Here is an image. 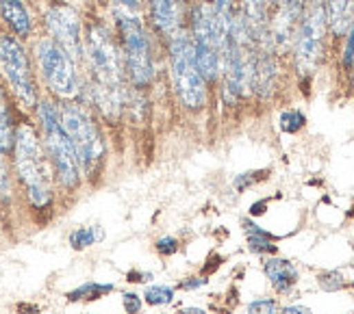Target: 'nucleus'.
I'll use <instances>...</instances> for the list:
<instances>
[{"instance_id":"obj_27","label":"nucleus","mask_w":354,"mask_h":314,"mask_svg":"<svg viewBox=\"0 0 354 314\" xmlns=\"http://www.w3.org/2000/svg\"><path fill=\"white\" fill-rule=\"evenodd\" d=\"M115 5H118V11H124V13L137 15V11H140V0H115Z\"/></svg>"},{"instance_id":"obj_28","label":"nucleus","mask_w":354,"mask_h":314,"mask_svg":"<svg viewBox=\"0 0 354 314\" xmlns=\"http://www.w3.org/2000/svg\"><path fill=\"white\" fill-rule=\"evenodd\" d=\"M205 284H207V279L194 277V279H189V282H183L180 288H183V291H194V288H200V286H205Z\"/></svg>"},{"instance_id":"obj_6","label":"nucleus","mask_w":354,"mask_h":314,"mask_svg":"<svg viewBox=\"0 0 354 314\" xmlns=\"http://www.w3.org/2000/svg\"><path fill=\"white\" fill-rule=\"evenodd\" d=\"M170 68H172V83L180 104L187 111H200L207 104V83L200 74L189 33L180 28L174 37H170Z\"/></svg>"},{"instance_id":"obj_8","label":"nucleus","mask_w":354,"mask_h":314,"mask_svg":"<svg viewBox=\"0 0 354 314\" xmlns=\"http://www.w3.org/2000/svg\"><path fill=\"white\" fill-rule=\"evenodd\" d=\"M0 70H3L13 96L24 108L37 106V89L30 72V63L24 46L18 37L0 35Z\"/></svg>"},{"instance_id":"obj_13","label":"nucleus","mask_w":354,"mask_h":314,"mask_svg":"<svg viewBox=\"0 0 354 314\" xmlns=\"http://www.w3.org/2000/svg\"><path fill=\"white\" fill-rule=\"evenodd\" d=\"M266 275L272 282V286L279 291V293H289L291 288L296 286L298 282V271L296 266L291 264L289 260L283 258H270L266 260Z\"/></svg>"},{"instance_id":"obj_3","label":"nucleus","mask_w":354,"mask_h":314,"mask_svg":"<svg viewBox=\"0 0 354 314\" xmlns=\"http://www.w3.org/2000/svg\"><path fill=\"white\" fill-rule=\"evenodd\" d=\"M37 117L44 139L41 146L53 165L55 176L61 186L68 188V191H74L81 184V165L64 126H61L59 108L53 102H37Z\"/></svg>"},{"instance_id":"obj_26","label":"nucleus","mask_w":354,"mask_h":314,"mask_svg":"<svg viewBox=\"0 0 354 314\" xmlns=\"http://www.w3.org/2000/svg\"><path fill=\"white\" fill-rule=\"evenodd\" d=\"M124 310L129 312V314H137L142 310V300H140V295H135V293H124Z\"/></svg>"},{"instance_id":"obj_19","label":"nucleus","mask_w":354,"mask_h":314,"mask_svg":"<svg viewBox=\"0 0 354 314\" xmlns=\"http://www.w3.org/2000/svg\"><path fill=\"white\" fill-rule=\"evenodd\" d=\"M144 300H146L148 306H165V304H172V300H174V291H172L170 286L155 284V286H148V288H146Z\"/></svg>"},{"instance_id":"obj_12","label":"nucleus","mask_w":354,"mask_h":314,"mask_svg":"<svg viewBox=\"0 0 354 314\" xmlns=\"http://www.w3.org/2000/svg\"><path fill=\"white\" fill-rule=\"evenodd\" d=\"M0 18L13 30L15 37H28L33 30V22H30V13L22 0H0Z\"/></svg>"},{"instance_id":"obj_10","label":"nucleus","mask_w":354,"mask_h":314,"mask_svg":"<svg viewBox=\"0 0 354 314\" xmlns=\"http://www.w3.org/2000/svg\"><path fill=\"white\" fill-rule=\"evenodd\" d=\"M46 26H48L50 39L64 48L74 63L85 59V37L81 18L68 5H53L46 11Z\"/></svg>"},{"instance_id":"obj_9","label":"nucleus","mask_w":354,"mask_h":314,"mask_svg":"<svg viewBox=\"0 0 354 314\" xmlns=\"http://www.w3.org/2000/svg\"><path fill=\"white\" fill-rule=\"evenodd\" d=\"M326 26V0H313L296 33V66L302 76L313 74V70L317 68Z\"/></svg>"},{"instance_id":"obj_29","label":"nucleus","mask_w":354,"mask_h":314,"mask_svg":"<svg viewBox=\"0 0 354 314\" xmlns=\"http://www.w3.org/2000/svg\"><path fill=\"white\" fill-rule=\"evenodd\" d=\"M148 279H152V275L150 273H140V271H131L129 273V282H148Z\"/></svg>"},{"instance_id":"obj_11","label":"nucleus","mask_w":354,"mask_h":314,"mask_svg":"<svg viewBox=\"0 0 354 314\" xmlns=\"http://www.w3.org/2000/svg\"><path fill=\"white\" fill-rule=\"evenodd\" d=\"M150 20L163 37H174L180 30L178 0H148Z\"/></svg>"},{"instance_id":"obj_14","label":"nucleus","mask_w":354,"mask_h":314,"mask_svg":"<svg viewBox=\"0 0 354 314\" xmlns=\"http://www.w3.org/2000/svg\"><path fill=\"white\" fill-rule=\"evenodd\" d=\"M352 18H354V0H326V20L337 37L348 33Z\"/></svg>"},{"instance_id":"obj_35","label":"nucleus","mask_w":354,"mask_h":314,"mask_svg":"<svg viewBox=\"0 0 354 314\" xmlns=\"http://www.w3.org/2000/svg\"><path fill=\"white\" fill-rule=\"evenodd\" d=\"M207 3H209V0H207Z\"/></svg>"},{"instance_id":"obj_34","label":"nucleus","mask_w":354,"mask_h":314,"mask_svg":"<svg viewBox=\"0 0 354 314\" xmlns=\"http://www.w3.org/2000/svg\"><path fill=\"white\" fill-rule=\"evenodd\" d=\"M352 85H354V81H352Z\"/></svg>"},{"instance_id":"obj_1","label":"nucleus","mask_w":354,"mask_h":314,"mask_svg":"<svg viewBox=\"0 0 354 314\" xmlns=\"http://www.w3.org/2000/svg\"><path fill=\"white\" fill-rule=\"evenodd\" d=\"M85 59L91 72V93L100 113L106 119H115L124 106V61L111 30L102 24H91L85 33Z\"/></svg>"},{"instance_id":"obj_32","label":"nucleus","mask_w":354,"mask_h":314,"mask_svg":"<svg viewBox=\"0 0 354 314\" xmlns=\"http://www.w3.org/2000/svg\"><path fill=\"white\" fill-rule=\"evenodd\" d=\"M180 314H207V312L200 310V308H187V310H183Z\"/></svg>"},{"instance_id":"obj_2","label":"nucleus","mask_w":354,"mask_h":314,"mask_svg":"<svg viewBox=\"0 0 354 314\" xmlns=\"http://www.w3.org/2000/svg\"><path fill=\"white\" fill-rule=\"evenodd\" d=\"M13 165L28 202L41 210L53 202V165L33 126L22 124L13 137Z\"/></svg>"},{"instance_id":"obj_15","label":"nucleus","mask_w":354,"mask_h":314,"mask_svg":"<svg viewBox=\"0 0 354 314\" xmlns=\"http://www.w3.org/2000/svg\"><path fill=\"white\" fill-rule=\"evenodd\" d=\"M266 9H268V0H243V9H241V18L248 26L252 39H261L266 30Z\"/></svg>"},{"instance_id":"obj_31","label":"nucleus","mask_w":354,"mask_h":314,"mask_svg":"<svg viewBox=\"0 0 354 314\" xmlns=\"http://www.w3.org/2000/svg\"><path fill=\"white\" fill-rule=\"evenodd\" d=\"M252 215H263L266 213V202H259V204H252V208H250Z\"/></svg>"},{"instance_id":"obj_17","label":"nucleus","mask_w":354,"mask_h":314,"mask_svg":"<svg viewBox=\"0 0 354 314\" xmlns=\"http://www.w3.org/2000/svg\"><path fill=\"white\" fill-rule=\"evenodd\" d=\"M113 291V284H100V282H87V284L79 286L76 291L68 293L70 302H94L100 297L109 295Z\"/></svg>"},{"instance_id":"obj_23","label":"nucleus","mask_w":354,"mask_h":314,"mask_svg":"<svg viewBox=\"0 0 354 314\" xmlns=\"http://www.w3.org/2000/svg\"><path fill=\"white\" fill-rule=\"evenodd\" d=\"M281 11L294 15V18H300L304 11V0H281Z\"/></svg>"},{"instance_id":"obj_22","label":"nucleus","mask_w":354,"mask_h":314,"mask_svg":"<svg viewBox=\"0 0 354 314\" xmlns=\"http://www.w3.org/2000/svg\"><path fill=\"white\" fill-rule=\"evenodd\" d=\"M248 314H276L274 300H257L248 306Z\"/></svg>"},{"instance_id":"obj_24","label":"nucleus","mask_w":354,"mask_h":314,"mask_svg":"<svg viewBox=\"0 0 354 314\" xmlns=\"http://www.w3.org/2000/svg\"><path fill=\"white\" fill-rule=\"evenodd\" d=\"M354 63V18L350 24V33H348V43H346V50H344V66L352 68Z\"/></svg>"},{"instance_id":"obj_25","label":"nucleus","mask_w":354,"mask_h":314,"mask_svg":"<svg viewBox=\"0 0 354 314\" xmlns=\"http://www.w3.org/2000/svg\"><path fill=\"white\" fill-rule=\"evenodd\" d=\"M176 249H178V241L172 239V237H163V239L157 241V251L163 256H172Z\"/></svg>"},{"instance_id":"obj_16","label":"nucleus","mask_w":354,"mask_h":314,"mask_svg":"<svg viewBox=\"0 0 354 314\" xmlns=\"http://www.w3.org/2000/svg\"><path fill=\"white\" fill-rule=\"evenodd\" d=\"M13 137H15V130L11 126V115H9L3 91H0V154H9L13 150Z\"/></svg>"},{"instance_id":"obj_5","label":"nucleus","mask_w":354,"mask_h":314,"mask_svg":"<svg viewBox=\"0 0 354 314\" xmlns=\"http://www.w3.org/2000/svg\"><path fill=\"white\" fill-rule=\"evenodd\" d=\"M59 119L76 152L81 174L85 176L96 174V169L104 159V141L98 133L96 121L91 119V115L81 104H72V102L59 106Z\"/></svg>"},{"instance_id":"obj_18","label":"nucleus","mask_w":354,"mask_h":314,"mask_svg":"<svg viewBox=\"0 0 354 314\" xmlns=\"http://www.w3.org/2000/svg\"><path fill=\"white\" fill-rule=\"evenodd\" d=\"M104 232L100 226H91V228H79L70 234V245L74 249H87L91 247L96 241H102Z\"/></svg>"},{"instance_id":"obj_30","label":"nucleus","mask_w":354,"mask_h":314,"mask_svg":"<svg viewBox=\"0 0 354 314\" xmlns=\"http://www.w3.org/2000/svg\"><path fill=\"white\" fill-rule=\"evenodd\" d=\"M283 314H311V310L304 306H289L283 310Z\"/></svg>"},{"instance_id":"obj_20","label":"nucleus","mask_w":354,"mask_h":314,"mask_svg":"<svg viewBox=\"0 0 354 314\" xmlns=\"http://www.w3.org/2000/svg\"><path fill=\"white\" fill-rule=\"evenodd\" d=\"M304 124H306V117L300 111H285L281 115V128L285 133H298Z\"/></svg>"},{"instance_id":"obj_7","label":"nucleus","mask_w":354,"mask_h":314,"mask_svg":"<svg viewBox=\"0 0 354 314\" xmlns=\"http://www.w3.org/2000/svg\"><path fill=\"white\" fill-rule=\"evenodd\" d=\"M35 59L41 78L48 89L61 100H74L81 93V78L76 72V63L70 55L50 37H44L35 43Z\"/></svg>"},{"instance_id":"obj_4","label":"nucleus","mask_w":354,"mask_h":314,"mask_svg":"<svg viewBox=\"0 0 354 314\" xmlns=\"http://www.w3.org/2000/svg\"><path fill=\"white\" fill-rule=\"evenodd\" d=\"M118 33H120V50L124 70L135 87H148L155 81V57H152V46L148 30L142 20L133 13L118 11Z\"/></svg>"},{"instance_id":"obj_21","label":"nucleus","mask_w":354,"mask_h":314,"mask_svg":"<svg viewBox=\"0 0 354 314\" xmlns=\"http://www.w3.org/2000/svg\"><path fill=\"white\" fill-rule=\"evenodd\" d=\"M319 286L324 291H339L344 286V277L339 271H328L319 275Z\"/></svg>"},{"instance_id":"obj_33","label":"nucleus","mask_w":354,"mask_h":314,"mask_svg":"<svg viewBox=\"0 0 354 314\" xmlns=\"http://www.w3.org/2000/svg\"><path fill=\"white\" fill-rule=\"evenodd\" d=\"M268 5H281V0H268Z\"/></svg>"}]
</instances>
